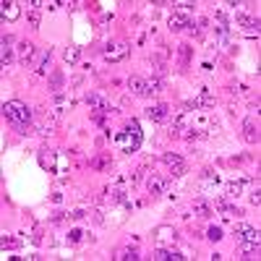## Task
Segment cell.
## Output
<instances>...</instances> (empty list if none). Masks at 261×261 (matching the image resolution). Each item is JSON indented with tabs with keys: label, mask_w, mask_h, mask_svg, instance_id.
I'll use <instances>...</instances> for the list:
<instances>
[{
	"label": "cell",
	"mask_w": 261,
	"mask_h": 261,
	"mask_svg": "<svg viewBox=\"0 0 261 261\" xmlns=\"http://www.w3.org/2000/svg\"><path fill=\"white\" fill-rule=\"evenodd\" d=\"M212 128H217V123L212 120V115L206 110H183L175 118V125H172L170 134L180 136L186 130L188 136H206V134H212Z\"/></svg>",
	"instance_id": "cell-1"
},
{
	"label": "cell",
	"mask_w": 261,
	"mask_h": 261,
	"mask_svg": "<svg viewBox=\"0 0 261 261\" xmlns=\"http://www.w3.org/2000/svg\"><path fill=\"white\" fill-rule=\"evenodd\" d=\"M113 141H115V146L120 149V151H139L141 149V141H144V134H141V125H139V120H134L130 118L128 123H125V128L123 130H118V134L113 136Z\"/></svg>",
	"instance_id": "cell-2"
},
{
	"label": "cell",
	"mask_w": 261,
	"mask_h": 261,
	"mask_svg": "<svg viewBox=\"0 0 261 261\" xmlns=\"http://www.w3.org/2000/svg\"><path fill=\"white\" fill-rule=\"evenodd\" d=\"M0 110H3V118L6 120H11L21 134H27V125L32 123V110L24 105V102H18V99H11V102H3V107H0Z\"/></svg>",
	"instance_id": "cell-3"
},
{
	"label": "cell",
	"mask_w": 261,
	"mask_h": 261,
	"mask_svg": "<svg viewBox=\"0 0 261 261\" xmlns=\"http://www.w3.org/2000/svg\"><path fill=\"white\" fill-rule=\"evenodd\" d=\"M235 238L243 246V258H256L253 253H258V243H261V232L256 227L248 225H238L235 227Z\"/></svg>",
	"instance_id": "cell-4"
},
{
	"label": "cell",
	"mask_w": 261,
	"mask_h": 261,
	"mask_svg": "<svg viewBox=\"0 0 261 261\" xmlns=\"http://www.w3.org/2000/svg\"><path fill=\"white\" fill-rule=\"evenodd\" d=\"M261 27V21L258 18H248V16H235L232 18V24L230 29H235L238 34H243V37H258V29Z\"/></svg>",
	"instance_id": "cell-5"
},
{
	"label": "cell",
	"mask_w": 261,
	"mask_h": 261,
	"mask_svg": "<svg viewBox=\"0 0 261 261\" xmlns=\"http://www.w3.org/2000/svg\"><path fill=\"white\" fill-rule=\"evenodd\" d=\"M86 105H89V110L97 115L99 123H102V115H110V110H113L110 102H107L102 94H97V92H89V94H86Z\"/></svg>",
	"instance_id": "cell-6"
},
{
	"label": "cell",
	"mask_w": 261,
	"mask_h": 261,
	"mask_svg": "<svg viewBox=\"0 0 261 261\" xmlns=\"http://www.w3.org/2000/svg\"><path fill=\"white\" fill-rule=\"evenodd\" d=\"M128 53H130V47L125 45V42H113V45H107V50H105V60L118 63V60H125Z\"/></svg>",
	"instance_id": "cell-7"
},
{
	"label": "cell",
	"mask_w": 261,
	"mask_h": 261,
	"mask_svg": "<svg viewBox=\"0 0 261 261\" xmlns=\"http://www.w3.org/2000/svg\"><path fill=\"white\" fill-rule=\"evenodd\" d=\"M170 29L172 32H191V34H196V27H193V21L186 16V13H180V11H175V13H172L170 16Z\"/></svg>",
	"instance_id": "cell-8"
},
{
	"label": "cell",
	"mask_w": 261,
	"mask_h": 261,
	"mask_svg": "<svg viewBox=\"0 0 261 261\" xmlns=\"http://www.w3.org/2000/svg\"><path fill=\"white\" fill-rule=\"evenodd\" d=\"M220 188H222V183H220V178H217V172L214 170H204V175H201V191H204V196H214Z\"/></svg>",
	"instance_id": "cell-9"
},
{
	"label": "cell",
	"mask_w": 261,
	"mask_h": 261,
	"mask_svg": "<svg viewBox=\"0 0 261 261\" xmlns=\"http://www.w3.org/2000/svg\"><path fill=\"white\" fill-rule=\"evenodd\" d=\"M18 16H21V6L16 0H3V3H0V18L3 21H16Z\"/></svg>",
	"instance_id": "cell-10"
},
{
	"label": "cell",
	"mask_w": 261,
	"mask_h": 261,
	"mask_svg": "<svg viewBox=\"0 0 261 261\" xmlns=\"http://www.w3.org/2000/svg\"><path fill=\"white\" fill-rule=\"evenodd\" d=\"M146 118H149V120H154V123L167 120V118H170V105H165V102H160V105H151L149 110H146Z\"/></svg>",
	"instance_id": "cell-11"
},
{
	"label": "cell",
	"mask_w": 261,
	"mask_h": 261,
	"mask_svg": "<svg viewBox=\"0 0 261 261\" xmlns=\"http://www.w3.org/2000/svg\"><path fill=\"white\" fill-rule=\"evenodd\" d=\"M162 162L170 167L172 175H183V172H186V162H183V157H180V154H165V157H162Z\"/></svg>",
	"instance_id": "cell-12"
},
{
	"label": "cell",
	"mask_w": 261,
	"mask_h": 261,
	"mask_svg": "<svg viewBox=\"0 0 261 261\" xmlns=\"http://www.w3.org/2000/svg\"><path fill=\"white\" fill-rule=\"evenodd\" d=\"M128 89L134 92L136 97H149V84H146V79H141V76H130V79H128Z\"/></svg>",
	"instance_id": "cell-13"
},
{
	"label": "cell",
	"mask_w": 261,
	"mask_h": 261,
	"mask_svg": "<svg viewBox=\"0 0 261 261\" xmlns=\"http://www.w3.org/2000/svg\"><path fill=\"white\" fill-rule=\"evenodd\" d=\"M34 55H37V47L32 45V42H21L18 45V63L21 65H29L34 60Z\"/></svg>",
	"instance_id": "cell-14"
},
{
	"label": "cell",
	"mask_w": 261,
	"mask_h": 261,
	"mask_svg": "<svg viewBox=\"0 0 261 261\" xmlns=\"http://www.w3.org/2000/svg\"><path fill=\"white\" fill-rule=\"evenodd\" d=\"M0 45H3V50H0V63H3V68H8L11 60H13V53H11V50H13V47H11V45H13V37H11V34H6Z\"/></svg>",
	"instance_id": "cell-15"
},
{
	"label": "cell",
	"mask_w": 261,
	"mask_h": 261,
	"mask_svg": "<svg viewBox=\"0 0 261 261\" xmlns=\"http://www.w3.org/2000/svg\"><path fill=\"white\" fill-rule=\"evenodd\" d=\"M39 165L45 167L47 172H55V170H58V157H55V151L42 149V151H39Z\"/></svg>",
	"instance_id": "cell-16"
},
{
	"label": "cell",
	"mask_w": 261,
	"mask_h": 261,
	"mask_svg": "<svg viewBox=\"0 0 261 261\" xmlns=\"http://www.w3.org/2000/svg\"><path fill=\"white\" fill-rule=\"evenodd\" d=\"M146 188H149V193L160 196V193H165V191H167V180H165V178H160V175H151V178L146 180Z\"/></svg>",
	"instance_id": "cell-17"
},
{
	"label": "cell",
	"mask_w": 261,
	"mask_h": 261,
	"mask_svg": "<svg viewBox=\"0 0 261 261\" xmlns=\"http://www.w3.org/2000/svg\"><path fill=\"white\" fill-rule=\"evenodd\" d=\"M34 71H37L39 76H47V71H50V50H42V53H39V58H37V63H34Z\"/></svg>",
	"instance_id": "cell-18"
},
{
	"label": "cell",
	"mask_w": 261,
	"mask_h": 261,
	"mask_svg": "<svg viewBox=\"0 0 261 261\" xmlns=\"http://www.w3.org/2000/svg\"><path fill=\"white\" fill-rule=\"evenodd\" d=\"M154 258H157V261H183L186 256L178 253V251H172V248H160Z\"/></svg>",
	"instance_id": "cell-19"
},
{
	"label": "cell",
	"mask_w": 261,
	"mask_h": 261,
	"mask_svg": "<svg viewBox=\"0 0 261 261\" xmlns=\"http://www.w3.org/2000/svg\"><path fill=\"white\" fill-rule=\"evenodd\" d=\"M193 214H199V217H212L214 214V206L209 201H193Z\"/></svg>",
	"instance_id": "cell-20"
},
{
	"label": "cell",
	"mask_w": 261,
	"mask_h": 261,
	"mask_svg": "<svg viewBox=\"0 0 261 261\" xmlns=\"http://www.w3.org/2000/svg\"><path fill=\"white\" fill-rule=\"evenodd\" d=\"M243 130H246V134H243V136H246V141H251V144H256V141H258V128H256V123H253V120H246V123H243Z\"/></svg>",
	"instance_id": "cell-21"
},
{
	"label": "cell",
	"mask_w": 261,
	"mask_h": 261,
	"mask_svg": "<svg viewBox=\"0 0 261 261\" xmlns=\"http://www.w3.org/2000/svg\"><path fill=\"white\" fill-rule=\"evenodd\" d=\"M157 241L160 243H175V230L172 227H157Z\"/></svg>",
	"instance_id": "cell-22"
},
{
	"label": "cell",
	"mask_w": 261,
	"mask_h": 261,
	"mask_svg": "<svg viewBox=\"0 0 261 261\" xmlns=\"http://www.w3.org/2000/svg\"><path fill=\"white\" fill-rule=\"evenodd\" d=\"M115 258H118V261H128V258H130V261H136V258H141V256H139L136 248H120V251L115 253Z\"/></svg>",
	"instance_id": "cell-23"
},
{
	"label": "cell",
	"mask_w": 261,
	"mask_h": 261,
	"mask_svg": "<svg viewBox=\"0 0 261 261\" xmlns=\"http://www.w3.org/2000/svg\"><path fill=\"white\" fill-rule=\"evenodd\" d=\"M79 55H81V47H68L63 58H65V63H68V65H73L79 60Z\"/></svg>",
	"instance_id": "cell-24"
},
{
	"label": "cell",
	"mask_w": 261,
	"mask_h": 261,
	"mask_svg": "<svg viewBox=\"0 0 261 261\" xmlns=\"http://www.w3.org/2000/svg\"><path fill=\"white\" fill-rule=\"evenodd\" d=\"M146 84H149V94H157V92H162V79H149Z\"/></svg>",
	"instance_id": "cell-25"
},
{
	"label": "cell",
	"mask_w": 261,
	"mask_h": 261,
	"mask_svg": "<svg viewBox=\"0 0 261 261\" xmlns=\"http://www.w3.org/2000/svg\"><path fill=\"white\" fill-rule=\"evenodd\" d=\"M206 238H209V241H214V243H217V241H222V230L212 225V227L206 230Z\"/></svg>",
	"instance_id": "cell-26"
},
{
	"label": "cell",
	"mask_w": 261,
	"mask_h": 261,
	"mask_svg": "<svg viewBox=\"0 0 261 261\" xmlns=\"http://www.w3.org/2000/svg\"><path fill=\"white\" fill-rule=\"evenodd\" d=\"M79 241H84V230H71L68 232V243H79Z\"/></svg>",
	"instance_id": "cell-27"
},
{
	"label": "cell",
	"mask_w": 261,
	"mask_h": 261,
	"mask_svg": "<svg viewBox=\"0 0 261 261\" xmlns=\"http://www.w3.org/2000/svg\"><path fill=\"white\" fill-rule=\"evenodd\" d=\"M0 246H3V248H13L16 241H13V238H8V235H3V238H0Z\"/></svg>",
	"instance_id": "cell-28"
},
{
	"label": "cell",
	"mask_w": 261,
	"mask_h": 261,
	"mask_svg": "<svg viewBox=\"0 0 261 261\" xmlns=\"http://www.w3.org/2000/svg\"><path fill=\"white\" fill-rule=\"evenodd\" d=\"M251 201H253V204H256V206H258V204H261V196H258V188H256V193H253V196H251Z\"/></svg>",
	"instance_id": "cell-29"
}]
</instances>
